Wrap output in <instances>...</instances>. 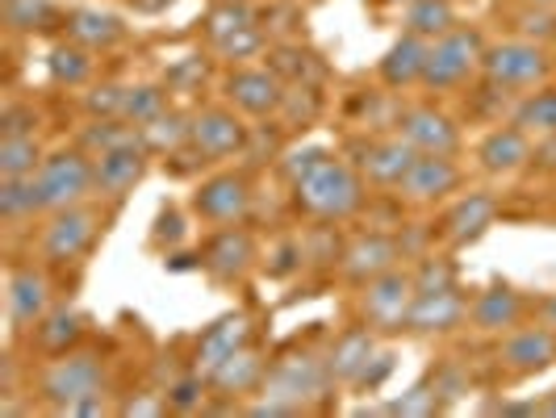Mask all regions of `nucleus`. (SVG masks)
Returning <instances> with one entry per match:
<instances>
[{
    "mask_svg": "<svg viewBox=\"0 0 556 418\" xmlns=\"http://www.w3.org/2000/svg\"><path fill=\"white\" fill-rule=\"evenodd\" d=\"M364 180L361 167L343 164L339 155L293 180V205L314 223H348L364 210Z\"/></svg>",
    "mask_w": 556,
    "mask_h": 418,
    "instance_id": "1",
    "label": "nucleus"
},
{
    "mask_svg": "<svg viewBox=\"0 0 556 418\" xmlns=\"http://www.w3.org/2000/svg\"><path fill=\"white\" fill-rule=\"evenodd\" d=\"M105 393V356L92 347H72L42 368L38 377V397L55 406L59 415H72L80 402Z\"/></svg>",
    "mask_w": 556,
    "mask_h": 418,
    "instance_id": "2",
    "label": "nucleus"
},
{
    "mask_svg": "<svg viewBox=\"0 0 556 418\" xmlns=\"http://www.w3.org/2000/svg\"><path fill=\"white\" fill-rule=\"evenodd\" d=\"M38 180V193H42V210L55 214V210H67V205H80L84 197L97 193V172H92V155L84 147H72V151H55L47 155L42 167L34 172Z\"/></svg>",
    "mask_w": 556,
    "mask_h": 418,
    "instance_id": "3",
    "label": "nucleus"
},
{
    "mask_svg": "<svg viewBox=\"0 0 556 418\" xmlns=\"http://www.w3.org/2000/svg\"><path fill=\"white\" fill-rule=\"evenodd\" d=\"M481 59H485V42L481 34L469 26L447 29L444 38L431 42L427 51V72H422V88L431 92H447L456 84H465L473 72H481Z\"/></svg>",
    "mask_w": 556,
    "mask_h": 418,
    "instance_id": "4",
    "label": "nucleus"
},
{
    "mask_svg": "<svg viewBox=\"0 0 556 418\" xmlns=\"http://www.w3.org/2000/svg\"><path fill=\"white\" fill-rule=\"evenodd\" d=\"M415 273H406L402 264L381 273L377 280L361 284V314L364 327L372 331H406V318H410V306H415Z\"/></svg>",
    "mask_w": 556,
    "mask_h": 418,
    "instance_id": "5",
    "label": "nucleus"
},
{
    "mask_svg": "<svg viewBox=\"0 0 556 418\" xmlns=\"http://www.w3.org/2000/svg\"><path fill=\"white\" fill-rule=\"evenodd\" d=\"M331 385L334 381H331V372H327V360H318V356H309V352H289V356H280V360L268 368L260 393L280 397V402H289V406H298V410H309V402H318Z\"/></svg>",
    "mask_w": 556,
    "mask_h": 418,
    "instance_id": "6",
    "label": "nucleus"
},
{
    "mask_svg": "<svg viewBox=\"0 0 556 418\" xmlns=\"http://www.w3.org/2000/svg\"><path fill=\"white\" fill-rule=\"evenodd\" d=\"M481 72L494 88H535V84L548 80L553 63L540 51V42L531 38H510V42H498V47H485V59H481Z\"/></svg>",
    "mask_w": 556,
    "mask_h": 418,
    "instance_id": "7",
    "label": "nucleus"
},
{
    "mask_svg": "<svg viewBox=\"0 0 556 418\" xmlns=\"http://www.w3.org/2000/svg\"><path fill=\"white\" fill-rule=\"evenodd\" d=\"M97 235H101V214L80 201V205H67V210L51 214V223L42 226L38 248H42L47 264H76L80 255L92 251Z\"/></svg>",
    "mask_w": 556,
    "mask_h": 418,
    "instance_id": "8",
    "label": "nucleus"
},
{
    "mask_svg": "<svg viewBox=\"0 0 556 418\" xmlns=\"http://www.w3.org/2000/svg\"><path fill=\"white\" fill-rule=\"evenodd\" d=\"M193 214L210 226H235L251 214V180L243 172H214L193 189Z\"/></svg>",
    "mask_w": 556,
    "mask_h": 418,
    "instance_id": "9",
    "label": "nucleus"
},
{
    "mask_svg": "<svg viewBox=\"0 0 556 418\" xmlns=\"http://www.w3.org/2000/svg\"><path fill=\"white\" fill-rule=\"evenodd\" d=\"M4 309L13 331H34L51 309V277L42 264H13L4 277Z\"/></svg>",
    "mask_w": 556,
    "mask_h": 418,
    "instance_id": "10",
    "label": "nucleus"
},
{
    "mask_svg": "<svg viewBox=\"0 0 556 418\" xmlns=\"http://www.w3.org/2000/svg\"><path fill=\"white\" fill-rule=\"evenodd\" d=\"M248 126H243V117L239 110H223V105H214V110H201L193 117V147L197 155H201V164L205 160H230V155H243L248 151Z\"/></svg>",
    "mask_w": 556,
    "mask_h": 418,
    "instance_id": "11",
    "label": "nucleus"
},
{
    "mask_svg": "<svg viewBox=\"0 0 556 418\" xmlns=\"http://www.w3.org/2000/svg\"><path fill=\"white\" fill-rule=\"evenodd\" d=\"M406 255H402V243L386 235V230H368V235H356L343 255H339V268H343V280L348 284H368V280H377L381 273H390L397 268Z\"/></svg>",
    "mask_w": 556,
    "mask_h": 418,
    "instance_id": "12",
    "label": "nucleus"
},
{
    "mask_svg": "<svg viewBox=\"0 0 556 418\" xmlns=\"http://www.w3.org/2000/svg\"><path fill=\"white\" fill-rule=\"evenodd\" d=\"M201 268L218 284H239L255 268V239H251L243 226H223L218 235L205 239L201 248Z\"/></svg>",
    "mask_w": 556,
    "mask_h": 418,
    "instance_id": "13",
    "label": "nucleus"
},
{
    "mask_svg": "<svg viewBox=\"0 0 556 418\" xmlns=\"http://www.w3.org/2000/svg\"><path fill=\"white\" fill-rule=\"evenodd\" d=\"M226 101L248 117H268L289 101V92L273 67H235L226 76Z\"/></svg>",
    "mask_w": 556,
    "mask_h": 418,
    "instance_id": "14",
    "label": "nucleus"
},
{
    "mask_svg": "<svg viewBox=\"0 0 556 418\" xmlns=\"http://www.w3.org/2000/svg\"><path fill=\"white\" fill-rule=\"evenodd\" d=\"M397 135L410 142L418 155H456L460 151L456 122L435 105H410L397 113Z\"/></svg>",
    "mask_w": 556,
    "mask_h": 418,
    "instance_id": "15",
    "label": "nucleus"
},
{
    "mask_svg": "<svg viewBox=\"0 0 556 418\" xmlns=\"http://www.w3.org/2000/svg\"><path fill=\"white\" fill-rule=\"evenodd\" d=\"M498 364L515 377H535L556 364V331L553 327H515L498 343Z\"/></svg>",
    "mask_w": 556,
    "mask_h": 418,
    "instance_id": "16",
    "label": "nucleus"
},
{
    "mask_svg": "<svg viewBox=\"0 0 556 418\" xmlns=\"http://www.w3.org/2000/svg\"><path fill=\"white\" fill-rule=\"evenodd\" d=\"M147 147L142 139H130L122 142V147H110V151H101V155H92V172H97V197H126L135 185H139L142 176H147Z\"/></svg>",
    "mask_w": 556,
    "mask_h": 418,
    "instance_id": "17",
    "label": "nucleus"
},
{
    "mask_svg": "<svg viewBox=\"0 0 556 418\" xmlns=\"http://www.w3.org/2000/svg\"><path fill=\"white\" fill-rule=\"evenodd\" d=\"M465 318H469V302H465V293H460L456 284L422 289V293H415V306H410V318H406V331L452 334Z\"/></svg>",
    "mask_w": 556,
    "mask_h": 418,
    "instance_id": "18",
    "label": "nucleus"
},
{
    "mask_svg": "<svg viewBox=\"0 0 556 418\" xmlns=\"http://www.w3.org/2000/svg\"><path fill=\"white\" fill-rule=\"evenodd\" d=\"M418 151L410 142L402 139V135H390V139H372L361 147V176L368 185H377V189H402V180H406V172L415 167Z\"/></svg>",
    "mask_w": 556,
    "mask_h": 418,
    "instance_id": "19",
    "label": "nucleus"
},
{
    "mask_svg": "<svg viewBox=\"0 0 556 418\" xmlns=\"http://www.w3.org/2000/svg\"><path fill=\"white\" fill-rule=\"evenodd\" d=\"M456 189H460V167L452 155H418L397 193L415 201V205H431V201H444Z\"/></svg>",
    "mask_w": 556,
    "mask_h": 418,
    "instance_id": "20",
    "label": "nucleus"
},
{
    "mask_svg": "<svg viewBox=\"0 0 556 418\" xmlns=\"http://www.w3.org/2000/svg\"><path fill=\"white\" fill-rule=\"evenodd\" d=\"M531 155H535L531 135L519 130L515 122L490 130L485 139L477 142V164H481V172H490V176H515V172H523L531 164Z\"/></svg>",
    "mask_w": 556,
    "mask_h": 418,
    "instance_id": "21",
    "label": "nucleus"
},
{
    "mask_svg": "<svg viewBox=\"0 0 556 418\" xmlns=\"http://www.w3.org/2000/svg\"><path fill=\"white\" fill-rule=\"evenodd\" d=\"M523 309H528V302H523L519 289L490 284V289H481L473 302H469V322L481 334H506L523 322Z\"/></svg>",
    "mask_w": 556,
    "mask_h": 418,
    "instance_id": "22",
    "label": "nucleus"
},
{
    "mask_svg": "<svg viewBox=\"0 0 556 418\" xmlns=\"http://www.w3.org/2000/svg\"><path fill=\"white\" fill-rule=\"evenodd\" d=\"M377 356V331L372 327H352V331L334 334V343L327 347V372L334 385H361L364 368Z\"/></svg>",
    "mask_w": 556,
    "mask_h": 418,
    "instance_id": "23",
    "label": "nucleus"
},
{
    "mask_svg": "<svg viewBox=\"0 0 556 418\" xmlns=\"http://www.w3.org/2000/svg\"><path fill=\"white\" fill-rule=\"evenodd\" d=\"M264 377H268V360L260 356V347H255V343H243L239 352H230L223 364H214V368L205 372L210 390L226 393V397H248V393H260Z\"/></svg>",
    "mask_w": 556,
    "mask_h": 418,
    "instance_id": "24",
    "label": "nucleus"
},
{
    "mask_svg": "<svg viewBox=\"0 0 556 418\" xmlns=\"http://www.w3.org/2000/svg\"><path fill=\"white\" fill-rule=\"evenodd\" d=\"M243 343H251V318L248 314H223L218 322H210L205 331L197 334L193 343V368L210 372L214 364H223L230 352H239Z\"/></svg>",
    "mask_w": 556,
    "mask_h": 418,
    "instance_id": "25",
    "label": "nucleus"
},
{
    "mask_svg": "<svg viewBox=\"0 0 556 418\" xmlns=\"http://www.w3.org/2000/svg\"><path fill=\"white\" fill-rule=\"evenodd\" d=\"M498 223V197L494 193H465L444 218V235L452 248H469L477 243L490 226Z\"/></svg>",
    "mask_w": 556,
    "mask_h": 418,
    "instance_id": "26",
    "label": "nucleus"
},
{
    "mask_svg": "<svg viewBox=\"0 0 556 418\" xmlns=\"http://www.w3.org/2000/svg\"><path fill=\"white\" fill-rule=\"evenodd\" d=\"M427 51H431V42L406 29L390 51L381 55V67H377V72H381V80L390 84V88H410V84H422V72H427Z\"/></svg>",
    "mask_w": 556,
    "mask_h": 418,
    "instance_id": "27",
    "label": "nucleus"
},
{
    "mask_svg": "<svg viewBox=\"0 0 556 418\" xmlns=\"http://www.w3.org/2000/svg\"><path fill=\"white\" fill-rule=\"evenodd\" d=\"M29 339L38 343V352L47 356V360H55L63 352H72V347H80L84 339V314L76 306H51L47 309V318L29 331Z\"/></svg>",
    "mask_w": 556,
    "mask_h": 418,
    "instance_id": "28",
    "label": "nucleus"
},
{
    "mask_svg": "<svg viewBox=\"0 0 556 418\" xmlns=\"http://www.w3.org/2000/svg\"><path fill=\"white\" fill-rule=\"evenodd\" d=\"M122 34H126V26L105 9H76L67 17V38L88 47V51H110L122 42Z\"/></svg>",
    "mask_w": 556,
    "mask_h": 418,
    "instance_id": "29",
    "label": "nucleus"
},
{
    "mask_svg": "<svg viewBox=\"0 0 556 418\" xmlns=\"http://www.w3.org/2000/svg\"><path fill=\"white\" fill-rule=\"evenodd\" d=\"M142 147L151 151V155H172V151H185L189 139H193V117H185V113L176 110H164L155 122H147L139 130Z\"/></svg>",
    "mask_w": 556,
    "mask_h": 418,
    "instance_id": "30",
    "label": "nucleus"
},
{
    "mask_svg": "<svg viewBox=\"0 0 556 418\" xmlns=\"http://www.w3.org/2000/svg\"><path fill=\"white\" fill-rule=\"evenodd\" d=\"M456 4L452 0H406V29L418 34V38H427V42H435V38H444L447 29H456Z\"/></svg>",
    "mask_w": 556,
    "mask_h": 418,
    "instance_id": "31",
    "label": "nucleus"
},
{
    "mask_svg": "<svg viewBox=\"0 0 556 418\" xmlns=\"http://www.w3.org/2000/svg\"><path fill=\"white\" fill-rule=\"evenodd\" d=\"M515 126L528 130L531 139H553L556 135V88L528 92L515 110Z\"/></svg>",
    "mask_w": 556,
    "mask_h": 418,
    "instance_id": "32",
    "label": "nucleus"
},
{
    "mask_svg": "<svg viewBox=\"0 0 556 418\" xmlns=\"http://www.w3.org/2000/svg\"><path fill=\"white\" fill-rule=\"evenodd\" d=\"M42 210V193L34 176H17V180H0V218L4 223H26Z\"/></svg>",
    "mask_w": 556,
    "mask_h": 418,
    "instance_id": "33",
    "label": "nucleus"
},
{
    "mask_svg": "<svg viewBox=\"0 0 556 418\" xmlns=\"http://www.w3.org/2000/svg\"><path fill=\"white\" fill-rule=\"evenodd\" d=\"M42 167V151L34 135H13L0 139V180H17V176H34Z\"/></svg>",
    "mask_w": 556,
    "mask_h": 418,
    "instance_id": "34",
    "label": "nucleus"
},
{
    "mask_svg": "<svg viewBox=\"0 0 556 418\" xmlns=\"http://www.w3.org/2000/svg\"><path fill=\"white\" fill-rule=\"evenodd\" d=\"M167 110V92L160 84H135V88H126V105H122V117L130 122V126H147V122H155L160 113Z\"/></svg>",
    "mask_w": 556,
    "mask_h": 418,
    "instance_id": "35",
    "label": "nucleus"
},
{
    "mask_svg": "<svg viewBox=\"0 0 556 418\" xmlns=\"http://www.w3.org/2000/svg\"><path fill=\"white\" fill-rule=\"evenodd\" d=\"M447 402H444V393L435 390V381L427 377V381H418V385H410V390L402 393L397 402H390L386 410L390 415H402V418H431V415H440Z\"/></svg>",
    "mask_w": 556,
    "mask_h": 418,
    "instance_id": "36",
    "label": "nucleus"
},
{
    "mask_svg": "<svg viewBox=\"0 0 556 418\" xmlns=\"http://www.w3.org/2000/svg\"><path fill=\"white\" fill-rule=\"evenodd\" d=\"M255 26V13H251L243 0H218L214 4V13L205 17V34H210V42H223L230 34H239V29Z\"/></svg>",
    "mask_w": 556,
    "mask_h": 418,
    "instance_id": "37",
    "label": "nucleus"
},
{
    "mask_svg": "<svg viewBox=\"0 0 556 418\" xmlns=\"http://www.w3.org/2000/svg\"><path fill=\"white\" fill-rule=\"evenodd\" d=\"M47 67H51V76L59 84H84L88 72H92V59H88V47L72 42V47H55L51 59H47Z\"/></svg>",
    "mask_w": 556,
    "mask_h": 418,
    "instance_id": "38",
    "label": "nucleus"
},
{
    "mask_svg": "<svg viewBox=\"0 0 556 418\" xmlns=\"http://www.w3.org/2000/svg\"><path fill=\"white\" fill-rule=\"evenodd\" d=\"M205 372H197L189 368L185 377H176L172 385H167V402H172V410H180V415H189V410H201V402H205Z\"/></svg>",
    "mask_w": 556,
    "mask_h": 418,
    "instance_id": "39",
    "label": "nucleus"
},
{
    "mask_svg": "<svg viewBox=\"0 0 556 418\" xmlns=\"http://www.w3.org/2000/svg\"><path fill=\"white\" fill-rule=\"evenodd\" d=\"M51 0H4V22L13 29H38L51 22Z\"/></svg>",
    "mask_w": 556,
    "mask_h": 418,
    "instance_id": "40",
    "label": "nucleus"
},
{
    "mask_svg": "<svg viewBox=\"0 0 556 418\" xmlns=\"http://www.w3.org/2000/svg\"><path fill=\"white\" fill-rule=\"evenodd\" d=\"M214 51L223 59H230V63H243V59L264 51V34L255 26H248V29H239V34H230V38H223V42H214Z\"/></svg>",
    "mask_w": 556,
    "mask_h": 418,
    "instance_id": "41",
    "label": "nucleus"
},
{
    "mask_svg": "<svg viewBox=\"0 0 556 418\" xmlns=\"http://www.w3.org/2000/svg\"><path fill=\"white\" fill-rule=\"evenodd\" d=\"M122 105H126V88H117V84H101L84 97V110L92 117H122Z\"/></svg>",
    "mask_w": 556,
    "mask_h": 418,
    "instance_id": "42",
    "label": "nucleus"
},
{
    "mask_svg": "<svg viewBox=\"0 0 556 418\" xmlns=\"http://www.w3.org/2000/svg\"><path fill=\"white\" fill-rule=\"evenodd\" d=\"M327 160H334V151L318 147V142L289 151V160H285V176H289V185H293V180H302V176H306V172H314L318 164H327Z\"/></svg>",
    "mask_w": 556,
    "mask_h": 418,
    "instance_id": "43",
    "label": "nucleus"
},
{
    "mask_svg": "<svg viewBox=\"0 0 556 418\" xmlns=\"http://www.w3.org/2000/svg\"><path fill=\"white\" fill-rule=\"evenodd\" d=\"M519 34H523V38H531V42L553 38V34H556L553 9H535V4H528V13H519Z\"/></svg>",
    "mask_w": 556,
    "mask_h": 418,
    "instance_id": "44",
    "label": "nucleus"
},
{
    "mask_svg": "<svg viewBox=\"0 0 556 418\" xmlns=\"http://www.w3.org/2000/svg\"><path fill=\"white\" fill-rule=\"evenodd\" d=\"M172 410V402H167V390L155 393V390H142L139 397H130V402H122L117 406V415H167Z\"/></svg>",
    "mask_w": 556,
    "mask_h": 418,
    "instance_id": "45",
    "label": "nucleus"
},
{
    "mask_svg": "<svg viewBox=\"0 0 556 418\" xmlns=\"http://www.w3.org/2000/svg\"><path fill=\"white\" fill-rule=\"evenodd\" d=\"M38 126V113L29 105H9L4 117H0V139H13V135H34Z\"/></svg>",
    "mask_w": 556,
    "mask_h": 418,
    "instance_id": "46",
    "label": "nucleus"
},
{
    "mask_svg": "<svg viewBox=\"0 0 556 418\" xmlns=\"http://www.w3.org/2000/svg\"><path fill=\"white\" fill-rule=\"evenodd\" d=\"M415 284H418V293H422V289H444V284H456V273H452L447 259H427L415 273Z\"/></svg>",
    "mask_w": 556,
    "mask_h": 418,
    "instance_id": "47",
    "label": "nucleus"
},
{
    "mask_svg": "<svg viewBox=\"0 0 556 418\" xmlns=\"http://www.w3.org/2000/svg\"><path fill=\"white\" fill-rule=\"evenodd\" d=\"M243 415L251 418H293L302 415L298 406H289V402H280V397H268V393H255V402H248V410Z\"/></svg>",
    "mask_w": 556,
    "mask_h": 418,
    "instance_id": "48",
    "label": "nucleus"
},
{
    "mask_svg": "<svg viewBox=\"0 0 556 418\" xmlns=\"http://www.w3.org/2000/svg\"><path fill=\"white\" fill-rule=\"evenodd\" d=\"M390 372H393V356H372V364L364 368V377L356 390H381V381H386Z\"/></svg>",
    "mask_w": 556,
    "mask_h": 418,
    "instance_id": "49",
    "label": "nucleus"
},
{
    "mask_svg": "<svg viewBox=\"0 0 556 418\" xmlns=\"http://www.w3.org/2000/svg\"><path fill=\"white\" fill-rule=\"evenodd\" d=\"M540 322L556 331V293H553V297H544V306H540Z\"/></svg>",
    "mask_w": 556,
    "mask_h": 418,
    "instance_id": "50",
    "label": "nucleus"
},
{
    "mask_svg": "<svg viewBox=\"0 0 556 418\" xmlns=\"http://www.w3.org/2000/svg\"><path fill=\"white\" fill-rule=\"evenodd\" d=\"M540 415L556 418V393H548V402H544V406H540Z\"/></svg>",
    "mask_w": 556,
    "mask_h": 418,
    "instance_id": "51",
    "label": "nucleus"
},
{
    "mask_svg": "<svg viewBox=\"0 0 556 418\" xmlns=\"http://www.w3.org/2000/svg\"><path fill=\"white\" fill-rule=\"evenodd\" d=\"M523 4H535V9H556V0H523Z\"/></svg>",
    "mask_w": 556,
    "mask_h": 418,
    "instance_id": "52",
    "label": "nucleus"
},
{
    "mask_svg": "<svg viewBox=\"0 0 556 418\" xmlns=\"http://www.w3.org/2000/svg\"><path fill=\"white\" fill-rule=\"evenodd\" d=\"M386 4H402V0H386Z\"/></svg>",
    "mask_w": 556,
    "mask_h": 418,
    "instance_id": "53",
    "label": "nucleus"
},
{
    "mask_svg": "<svg viewBox=\"0 0 556 418\" xmlns=\"http://www.w3.org/2000/svg\"><path fill=\"white\" fill-rule=\"evenodd\" d=\"M553 42H556V34H553Z\"/></svg>",
    "mask_w": 556,
    "mask_h": 418,
    "instance_id": "54",
    "label": "nucleus"
},
{
    "mask_svg": "<svg viewBox=\"0 0 556 418\" xmlns=\"http://www.w3.org/2000/svg\"><path fill=\"white\" fill-rule=\"evenodd\" d=\"M243 4H248V0H243Z\"/></svg>",
    "mask_w": 556,
    "mask_h": 418,
    "instance_id": "55",
    "label": "nucleus"
}]
</instances>
